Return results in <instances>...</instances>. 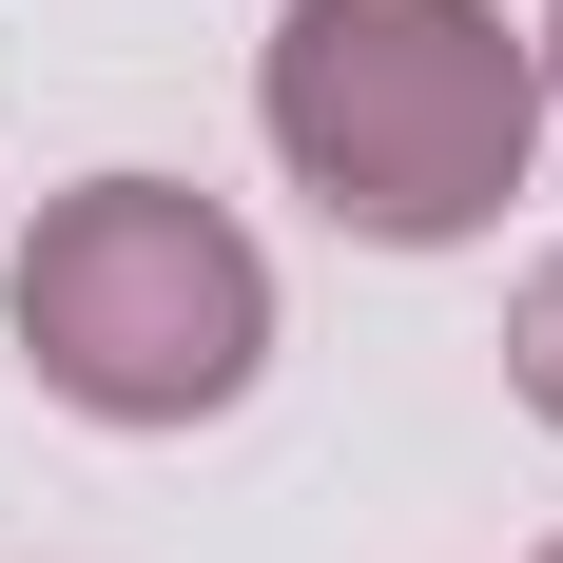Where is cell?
Masks as SVG:
<instances>
[{"mask_svg":"<svg viewBox=\"0 0 563 563\" xmlns=\"http://www.w3.org/2000/svg\"><path fill=\"white\" fill-rule=\"evenodd\" d=\"M253 117L331 233L448 253L544 156V40H506V0H291Z\"/></svg>","mask_w":563,"mask_h":563,"instance_id":"6da1fadb","label":"cell"},{"mask_svg":"<svg viewBox=\"0 0 563 563\" xmlns=\"http://www.w3.org/2000/svg\"><path fill=\"white\" fill-rule=\"evenodd\" d=\"M0 331L78 428H214L253 369H273V253L175 195V175H78L40 233H20V291Z\"/></svg>","mask_w":563,"mask_h":563,"instance_id":"7a4b0ae2","label":"cell"},{"mask_svg":"<svg viewBox=\"0 0 563 563\" xmlns=\"http://www.w3.org/2000/svg\"><path fill=\"white\" fill-rule=\"evenodd\" d=\"M506 389H525V408L563 428V253L525 273V311H506Z\"/></svg>","mask_w":563,"mask_h":563,"instance_id":"3957f363","label":"cell"},{"mask_svg":"<svg viewBox=\"0 0 563 563\" xmlns=\"http://www.w3.org/2000/svg\"><path fill=\"white\" fill-rule=\"evenodd\" d=\"M544 98H563V0H544Z\"/></svg>","mask_w":563,"mask_h":563,"instance_id":"277c9868","label":"cell"},{"mask_svg":"<svg viewBox=\"0 0 563 563\" xmlns=\"http://www.w3.org/2000/svg\"><path fill=\"white\" fill-rule=\"evenodd\" d=\"M544 563H563V544H544Z\"/></svg>","mask_w":563,"mask_h":563,"instance_id":"5b68a950","label":"cell"}]
</instances>
